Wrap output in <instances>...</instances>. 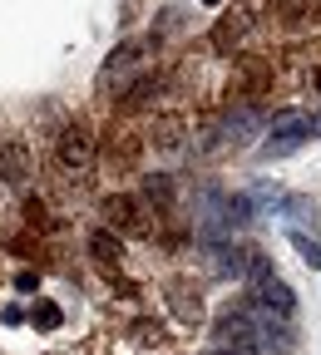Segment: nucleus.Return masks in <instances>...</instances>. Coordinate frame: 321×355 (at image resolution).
<instances>
[{"label": "nucleus", "mask_w": 321, "mask_h": 355, "mask_svg": "<svg viewBox=\"0 0 321 355\" xmlns=\"http://www.w3.org/2000/svg\"><path fill=\"white\" fill-rule=\"evenodd\" d=\"M267 153H292V148H302L311 133H316V119L306 114V109H282L277 119L267 123Z\"/></svg>", "instance_id": "obj_1"}, {"label": "nucleus", "mask_w": 321, "mask_h": 355, "mask_svg": "<svg viewBox=\"0 0 321 355\" xmlns=\"http://www.w3.org/2000/svg\"><path fill=\"white\" fill-rule=\"evenodd\" d=\"M104 217H109V227L119 237H149V207L139 198H129V193L104 198Z\"/></svg>", "instance_id": "obj_2"}, {"label": "nucleus", "mask_w": 321, "mask_h": 355, "mask_svg": "<svg viewBox=\"0 0 321 355\" xmlns=\"http://www.w3.org/2000/svg\"><path fill=\"white\" fill-rule=\"evenodd\" d=\"M55 158H60L69 173L89 168V163H94V133H89L84 123H69V128H60V139H55Z\"/></svg>", "instance_id": "obj_3"}, {"label": "nucleus", "mask_w": 321, "mask_h": 355, "mask_svg": "<svg viewBox=\"0 0 321 355\" xmlns=\"http://www.w3.org/2000/svg\"><path fill=\"white\" fill-rule=\"evenodd\" d=\"M257 128H262V109H257L252 99H242V104H233V109L222 114V133H227L233 144H247Z\"/></svg>", "instance_id": "obj_4"}, {"label": "nucleus", "mask_w": 321, "mask_h": 355, "mask_svg": "<svg viewBox=\"0 0 321 355\" xmlns=\"http://www.w3.org/2000/svg\"><path fill=\"white\" fill-rule=\"evenodd\" d=\"M252 296H257L262 306H272L277 316H287V321L297 316V296H292V286H287V282H282L277 272H272L267 282H252Z\"/></svg>", "instance_id": "obj_5"}, {"label": "nucleus", "mask_w": 321, "mask_h": 355, "mask_svg": "<svg viewBox=\"0 0 321 355\" xmlns=\"http://www.w3.org/2000/svg\"><path fill=\"white\" fill-rule=\"evenodd\" d=\"M30 178V148L20 139H6L0 144V183H25Z\"/></svg>", "instance_id": "obj_6"}, {"label": "nucleus", "mask_w": 321, "mask_h": 355, "mask_svg": "<svg viewBox=\"0 0 321 355\" xmlns=\"http://www.w3.org/2000/svg\"><path fill=\"white\" fill-rule=\"evenodd\" d=\"M267 79H272V69H267L262 60H238V99L262 94V89H267Z\"/></svg>", "instance_id": "obj_7"}, {"label": "nucleus", "mask_w": 321, "mask_h": 355, "mask_svg": "<svg viewBox=\"0 0 321 355\" xmlns=\"http://www.w3.org/2000/svg\"><path fill=\"white\" fill-rule=\"evenodd\" d=\"M89 257H94V261H104V266L124 261V237H119L114 227H99V232H89Z\"/></svg>", "instance_id": "obj_8"}, {"label": "nucleus", "mask_w": 321, "mask_h": 355, "mask_svg": "<svg viewBox=\"0 0 321 355\" xmlns=\"http://www.w3.org/2000/svg\"><path fill=\"white\" fill-rule=\"evenodd\" d=\"M277 207H282V217H292V222H321V207H316V198H306V193H287Z\"/></svg>", "instance_id": "obj_9"}, {"label": "nucleus", "mask_w": 321, "mask_h": 355, "mask_svg": "<svg viewBox=\"0 0 321 355\" xmlns=\"http://www.w3.org/2000/svg\"><path fill=\"white\" fill-rule=\"evenodd\" d=\"M316 10H321V0H272V15H277V20H292V25L316 20Z\"/></svg>", "instance_id": "obj_10"}, {"label": "nucleus", "mask_w": 321, "mask_h": 355, "mask_svg": "<svg viewBox=\"0 0 321 355\" xmlns=\"http://www.w3.org/2000/svg\"><path fill=\"white\" fill-rule=\"evenodd\" d=\"M154 144H158L163 153H173V148L183 144V123H178V119H158V123H154Z\"/></svg>", "instance_id": "obj_11"}, {"label": "nucleus", "mask_w": 321, "mask_h": 355, "mask_svg": "<svg viewBox=\"0 0 321 355\" xmlns=\"http://www.w3.org/2000/svg\"><path fill=\"white\" fill-rule=\"evenodd\" d=\"M287 242H292V247L302 252V261L311 266V272H321V242H311V237H306V232H297V227L287 232Z\"/></svg>", "instance_id": "obj_12"}, {"label": "nucleus", "mask_w": 321, "mask_h": 355, "mask_svg": "<svg viewBox=\"0 0 321 355\" xmlns=\"http://www.w3.org/2000/svg\"><path fill=\"white\" fill-rule=\"evenodd\" d=\"M30 321H35V331H60V321H65V311H60L55 301H40V306L30 311Z\"/></svg>", "instance_id": "obj_13"}, {"label": "nucleus", "mask_w": 321, "mask_h": 355, "mask_svg": "<svg viewBox=\"0 0 321 355\" xmlns=\"http://www.w3.org/2000/svg\"><path fill=\"white\" fill-rule=\"evenodd\" d=\"M272 272H277V266H272L267 252H247V261H242V277H247V282H267Z\"/></svg>", "instance_id": "obj_14"}, {"label": "nucleus", "mask_w": 321, "mask_h": 355, "mask_svg": "<svg viewBox=\"0 0 321 355\" xmlns=\"http://www.w3.org/2000/svg\"><path fill=\"white\" fill-rule=\"evenodd\" d=\"M109 158H114V163H124V168H133V163H139V139L119 133V139L109 144Z\"/></svg>", "instance_id": "obj_15"}, {"label": "nucleus", "mask_w": 321, "mask_h": 355, "mask_svg": "<svg viewBox=\"0 0 321 355\" xmlns=\"http://www.w3.org/2000/svg\"><path fill=\"white\" fill-rule=\"evenodd\" d=\"M154 94H163V84L158 79H144V84H133L129 94H124V104L129 109H144V104H154Z\"/></svg>", "instance_id": "obj_16"}, {"label": "nucleus", "mask_w": 321, "mask_h": 355, "mask_svg": "<svg viewBox=\"0 0 321 355\" xmlns=\"http://www.w3.org/2000/svg\"><path fill=\"white\" fill-rule=\"evenodd\" d=\"M238 35H242V15H227V20L217 25V35H213V40H217V44H222V50H227V44H233Z\"/></svg>", "instance_id": "obj_17"}, {"label": "nucleus", "mask_w": 321, "mask_h": 355, "mask_svg": "<svg viewBox=\"0 0 321 355\" xmlns=\"http://www.w3.org/2000/svg\"><path fill=\"white\" fill-rule=\"evenodd\" d=\"M149 198H173V183L168 178H149Z\"/></svg>", "instance_id": "obj_18"}, {"label": "nucleus", "mask_w": 321, "mask_h": 355, "mask_svg": "<svg viewBox=\"0 0 321 355\" xmlns=\"http://www.w3.org/2000/svg\"><path fill=\"white\" fill-rule=\"evenodd\" d=\"M15 286H20V291H35V286H40V277H35V272H20V277H15Z\"/></svg>", "instance_id": "obj_19"}, {"label": "nucleus", "mask_w": 321, "mask_h": 355, "mask_svg": "<svg viewBox=\"0 0 321 355\" xmlns=\"http://www.w3.org/2000/svg\"><path fill=\"white\" fill-rule=\"evenodd\" d=\"M203 6H222V0H203Z\"/></svg>", "instance_id": "obj_20"}, {"label": "nucleus", "mask_w": 321, "mask_h": 355, "mask_svg": "<svg viewBox=\"0 0 321 355\" xmlns=\"http://www.w3.org/2000/svg\"><path fill=\"white\" fill-rule=\"evenodd\" d=\"M316 89H321V74H316Z\"/></svg>", "instance_id": "obj_21"}, {"label": "nucleus", "mask_w": 321, "mask_h": 355, "mask_svg": "<svg viewBox=\"0 0 321 355\" xmlns=\"http://www.w3.org/2000/svg\"><path fill=\"white\" fill-rule=\"evenodd\" d=\"M316 133H321V119H316Z\"/></svg>", "instance_id": "obj_22"}]
</instances>
